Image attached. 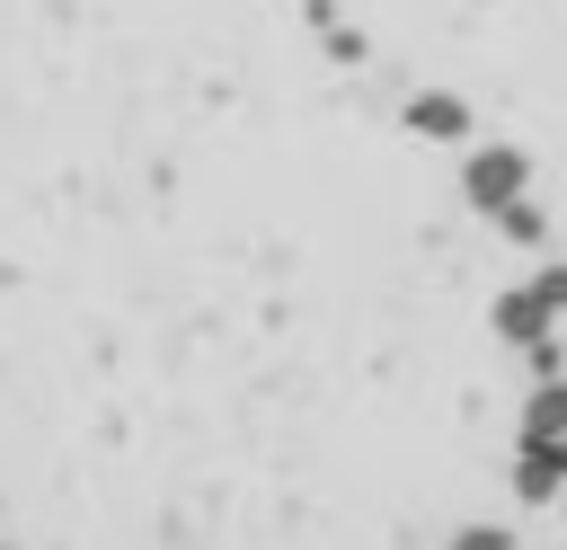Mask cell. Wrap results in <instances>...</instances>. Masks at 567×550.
Returning <instances> with one entry per match:
<instances>
[{"mask_svg":"<svg viewBox=\"0 0 567 550\" xmlns=\"http://www.w3.org/2000/svg\"><path fill=\"white\" fill-rule=\"evenodd\" d=\"M532 195V160L514 151V142H478V151H461V204L470 213H505V204H523Z\"/></svg>","mask_w":567,"mask_h":550,"instance_id":"obj_1","label":"cell"},{"mask_svg":"<svg viewBox=\"0 0 567 550\" xmlns=\"http://www.w3.org/2000/svg\"><path fill=\"white\" fill-rule=\"evenodd\" d=\"M505 479H514V497H523V506H549V497H567V435H523Z\"/></svg>","mask_w":567,"mask_h":550,"instance_id":"obj_2","label":"cell"},{"mask_svg":"<svg viewBox=\"0 0 567 550\" xmlns=\"http://www.w3.org/2000/svg\"><path fill=\"white\" fill-rule=\"evenodd\" d=\"M408 133H416V142H470L461 89H416V98H408Z\"/></svg>","mask_w":567,"mask_h":550,"instance_id":"obj_3","label":"cell"},{"mask_svg":"<svg viewBox=\"0 0 567 550\" xmlns=\"http://www.w3.org/2000/svg\"><path fill=\"white\" fill-rule=\"evenodd\" d=\"M487 319H496V337H505V346H523V355H532V346H540V337H549V328H558V319H549V310H540V293H532V284H505V293H496V310H487Z\"/></svg>","mask_w":567,"mask_h":550,"instance_id":"obj_4","label":"cell"},{"mask_svg":"<svg viewBox=\"0 0 567 550\" xmlns=\"http://www.w3.org/2000/svg\"><path fill=\"white\" fill-rule=\"evenodd\" d=\"M523 435H567V373L523 390Z\"/></svg>","mask_w":567,"mask_h":550,"instance_id":"obj_5","label":"cell"},{"mask_svg":"<svg viewBox=\"0 0 567 550\" xmlns=\"http://www.w3.org/2000/svg\"><path fill=\"white\" fill-rule=\"evenodd\" d=\"M496 231H505L514 248H540V240H549V213H540V204L523 195V204H505V213H496Z\"/></svg>","mask_w":567,"mask_h":550,"instance_id":"obj_6","label":"cell"},{"mask_svg":"<svg viewBox=\"0 0 567 550\" xmlns=\"http://www.w3.org/2000/svg\"><path fill=\"white\" fill-rule=\"evenodd\" d=\"M443 550H523V532H514V523H461Z\"/></svg>","mask_w":567,"mask_h":550,"instance_id":"obj_7","label":"cell"},{"mask_svg":"<svg viewBox=\"0 0 567 550\" xmlns=\"http://www.w3.org/2000/svg\"><path fill=\"white\" fill-rule=\"evenodd\" d=\"M523 284L540 293V310H549V319H567V266H532Z\"/></svg>","mask_w":567,"mask_h":550,"instance_id":"obj_8","label":"cell"},{"mask_svg":"<svg viewBox=\"0 0 567 550\" xmlns=\"http://www.w3.org/2000/svg\"><path fill=\"white\" fill-rule=\"evenodd\" d=\"M328 53H337V62H363V35H354V27H337V18H328Z\"/></svg>","mask_w":567,"mask_h":550,"instance_id":"obj_9","label":"cell"},{"mask_svg":"<svg viewBox=\"0 0 567 550\" xmlns=\"http://www.w3.org/2000/svg\"><path fill=\"white\" fill-rule=\"evenodd\" d=\"M301 9H310V18H328V9H337V0H301Z\"/></svg>","mask_w":567,"mask_h":550,"instance_id":"obj_10","label":"cell"}]
</instances>
